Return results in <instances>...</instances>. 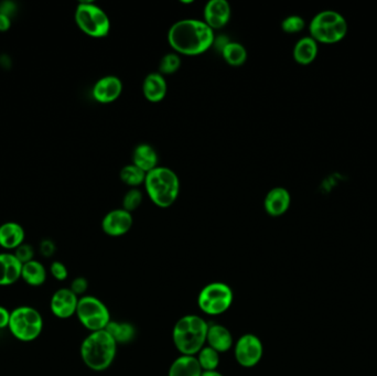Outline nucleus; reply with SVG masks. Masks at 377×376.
<instances>
[{
	"mask_svg": "<svg viewBox=\"0 0 377 376\" xmlns=\"http://www.w3.org/2000/svg\"><path fill=\"white\" fill-rule=\"evenodd\" d=\"M202 376H224L223 374L218 371L203 372Z\"/></svg>",
	"mask_w": 377,
	"mask_h": 376,
	"instance_id": "4c0bfd02",
	"label": "nucleus"
},
{
	"mask_svg": "<svg viewBox=\"0 0 377 376\" xmlns=\"http://www.w3.org/2000/svg\"><path fill=\"white\" fill-rule=\"evenodd\" d=\"M309 29L313 39L325 43H332L346 36L348 22L338 11L327 9L313 17L310 22Z\"/></svg>",
	"mask_w": 377,
	"mask_h": 376,
	"instance_id": "0eeeda50",
	"label": "nucleus"
},
{
	"mask_svg": "<svg viewBox=\"0 0 377 376\" xmlns=\"http://www.w3.org/2000/svg\"><path fill=\"white\" fill-rule=\"evenodd\" d=\"M263 354V342L257 335L246 333L234 343L235 360L243 368H250L257 366Z\"/></svg>",
	"mask_w": 377,
	"mask_h": 376,
	"instance_id": "9d476101",
	"label": "nucleus"
},
{
	"mask_svg": "<svg viewBox=\"0 0 377 376\" xmlns=\"http://www.w3.org/2000/svg\"><path fill=\"white\" fill-rule=\"evenodd\" d=\"M202 368L195 356H180L172 362L168 376H202Z\"/></svg>",
	"mask_w": 377,
	"mask_h": 376,
	"instance_id": "412c9836",
	"label": "nucleus"
},
{
	"mask_svg": "<svg viewBox=\"0 0 377 376\" xmlns=\"http://www.w3.org/2000/svg\"><path fill=\"white\" fill-rule=\"evenodd\" d=\"M195 356L198 359L203 372L218 371L220 366V353L208 345L203 347Z\"/></svg>",
	"mask_w": 377,
	"mask_h": 376,
	"instance_id": "bb28decb",
	"label": "nucleus"
},
{
	"mask_svg": "<svg viewBox=\"0 0 377 376\" xmlns=\"http://www.w3.org/2000/svg\"><path fill=\"white\" fill-rule=\"evenodd\" d=\"M40 253L45 257H51L55 253V245L52 240H45L40 243Z\"/></svg>",
	"mask_w": 377,
	"mask_h": 376,
	"instance_id": "72a5a7b5",
	"label": "nucleus"
},
{
	"mask_svg": "<svg viewBox=\"0 0 377 376\" xmlns=\"http://www.w3.org/2000/svg\"><path fill=\"white\" fill-rule=\"evenodd\" d=\"M147 173L139 169L137 166L127 165L122 167L120 173V178L122 183L130 188H138L139 186L145 183Z\"/></svg>",
	"mask_w": 377,
	"mask_h": 376,
	"instance_id": "a878e982",
	"label": "nucleus"
},
{
	"mask_svg": "<svg viewBox=\"0 0 377 376\" xmlns=\"http://www.w3.org/2000/svg\"><path fill=\"white\" fill-rule=\"evenodd\" d=\"M122 80L116 75L103 76L92 89V95L101 104H110L120 99L122 92Z\"/></svg>",
	"mask_w": 377,
	"mask_h": 376,
	"instance_id": "4468645a",
	"label": "nucleus"
},
{
	"mask_svg": "<svg viewBox=\"0 0 377 376\" xmlns=\"http://www.w3.org/2000/svg\"><path fill=\"white\" fill-rule=\"evenodd\" d=\"M143 200V192L138 188H130L122 198V209L131 213L141 207Z\"/></svg>",
	"mask_w": 377,
	"mask_h": 376,
	"instance_id": "c85d7f7f",
	"label": "nucleus"
},
{
	"mask_svg": "<svg viewBox=\"0 0 377 376\" xmlns=\"http://www.w3.org/2000/svg\"><path fill=\"white\" fill-rule=\"evenodd\" d=\"M47 269L41 261L34 259L22 265L21 280H24L27 285L31 287H40L47 282Z\"/></svg>",
	"mask_w": 377,
	"mask_h": 376,
	"instance_id": "4be33fe9",
	"label": "nucleus"
},
{
	"mask_svg": "<svg viewBox=\"0 0 377 376\" xmlns=\"http://www.w3.org/2000/svg\"><path fill=\"white\" fill-rule=\"evenodd\" d=\"M89 288V282L85 277H76L71 282L70 289L76 294L78 297H83L86 290Z\"/></svg>",
	"mask_w": 377,
	"mask_h": 376,
	"instance_id": "473e14b6",
	"label": "nucleus"
},
{
	"mask_svg": "<svg viewBox=\"0 0 377 376\" xmlns=\"http://www.w3.org/2000/svg\"><path fill=\"white\" fill-rule=\"evenodd\" d=\"M234 301V293L225 282L208 284L201 289L198 296V306L203 314L220 316L231 308Z\"/></svg>",
	"mask_w": 377,
	"mask_h": 376,
	"instance_id": "6e6552de",
	"label": "nucleus"
},
{
	"mask_svg": "<svg viewBox=\"0 0 377 376\" xmlns=\"http://www.w3.org/2000/svg\"><path fill=\"white\" fill-rule=\"evenodd\" d=\"M304 26H306V21L298 15H292V16L286 17L284 20L281 21V29L287 34L300 32L304 30Z\"/></svg>",
	"mask_w": 377,
	"mask_h": 376,
	"instance_id": "c756f323",
	"label": "nucleus"
},
{
	"mask_svg": "<svg viewBox=\"0 0 377 376\" xmlns=\"http://www.w3.org/2000/svg\"><path fill=\"white\" fill-rule=\"evenodd\" d=\"M78 28L89 37L105 38L111 31V19L101 7L92 1L78 3L74 15Z\"/></svg>",
	"mask_w": 377,
	"mask_h": 376,
	"instance_id": "423d86ee",
	"label": "nucleus"
},
{
	"mask_svg": "<svg viewBox=\"0 0 377 376\" xmlns=\"http://www.w3.org/2000/svg\"><path fill=\"white\" fill-rule=\"evenodd\" d=\"M215 34L203 20L181 19L170 27L166 39L173 52L195 57L206 52L213 45Z\"/></svg>",
	"mask_w": 377,
	"mask_h": 376,
	"instance_id": "f257e3e1",
	"label": "nucleus"
},
{
	"mask_svg": "<svg viewBox=\"0 0 377 376\" xmlns=\"http://www.w3.org/2000/svg\"><path fill=\"white\" fill-rule=\"evenodd\" d=\"M143 185L151 202L162 209L171 207L179 198L180 179L170 168L158 166L151 170Z\"/></svg>",
	"mask_w": 377,
	"mask_h": 376,
	"instance_id": "20e7f679",
	"label": "nucleus"
},
{
	"mask_svg": "<svg viewBox=\"0 0 377 376\" xmlns=\"http://www.w3.org/2000/svg\"><path fill=\"white\" fill-rule=\"evenodd\" d=\"M133 165L137 166L145 173L158 167V154L156 149L149 144H139L133 152Z\"/></svg>",
	"mask_w": 377,
	"mask_h": 376,
	"instance_id": "aec40b11",
	"label": "nucleus"
},
{
	"mask_svg": "<svg viewBox=\"0 0 377 376\" xmlns=\"http://www.w3.org/2000/svg\"><path fill=\"white\" fill-rule=\"evenodd\" d=\"M318 55V41L310 37H304L297 41L294 48V59L296 62L307 66L315 60Z\"/></svg>",
	"mask_w": 377,
	"mask_h": 376,
	"instance_id": "5701e85b",
	"label": "nucleus"
},
{
	"mask_svg": "<svg viewBox=\"0 0 377 376\" xmlns=\"http://www.w3.org/2000/svg\"><path fill=\"white\" fill-rule=\"evenodd\" d=\"M22 264L13 253H0V286H11L21 280Z\"/></svg>",
	"mask_w": 377,
	"mask_h": 376,
	"instance_id": "f3484780",
	"label": "nucleus"
},
{
	"mask_svg": "<svg viewBox=\"0 0 377 376\" xmlns=\"http://www.w3.org/2000/svg\"><path fill=\"white\" fill-rule=\"evenodd\" d=\"M50 274L52 275V277L57 282H64L69 277L68 268L59 261H55L50 265Z\"/></svg>",
	"mask_w": 377,
	"mask_h": 376,
	"instance_id": "2f4dec72",
	"label": "nucleus"
},
{
	"mask_svg": "<svg viewBox=\"0 0 377 376\" xmlns=\"http://www.w3.org/2000/svg\"><path fill=\"white\" fill-rule=\"evenodd\" d=\"M229 42H231V40H229L227 36L220 34V36H215V38H214L213 45H212V48H215L218 52L222 53L224 48L227 47Z\"/></svg>",
	"mask_w": 377,
	"mask_h": 376,
	"instance_id": "f704fd0d",
	"label": "nucleus"
},
{
	"mask_svg": "<svg viewBox=\"0 0 377 376\" xmlns=\"http://www.w3.org/2000/svg\"><path fill=\"white\" fill-rule=\"evenodd\" d=\"M76 316L80 324L90 332L106 329L112 320L110 309L95 296L80 297Z\"/></svg>",
	"mask_w": 377,
	"mask_h": 376,
	"instance_id": "1a4fd4ad",
	"label": "nucleus"
},
{
	"mask_svg": "<svg viewBox=\"0 0 377 376\" xmlns=\"http://www.w3.org/2000/svg\"><path fill=\"white\" fill-rule=\"evenodd\" d=\"M10 17L0 13V31H7L10 28Z\"/></svg>",
	"mask_w": 377,
	"mask_h": 376,
	"instance_id": "e433bc0d",
	"label": "nucleus"
},
{
	"mask_svg": "<svg viewBox=\"0 0 377 376\" xmlns=\"http://www.w3.org/2000/svg\"><path fill=\"white\" fill-rule=\"evenodd\" d=\"M80 297L70 288L57 289L50 301V310L59 319H69L76 316Z\"/></svg>",
	"mask_w": 377,
	"mask_h": 376,
	"instance_id": "ddd939ff",
	"label": "nucleus"
},
{
	"mask_svg": "<svg viewBox=\"0 0 377 376\" xmlns=\"http://www.w3.org/2000/svg\"><path fill=\"white\" fill-rule=\"evenodd\" d=\"M292 202L289 191L283 187H276L268 191L264 198V209L268 215L278 217L288 211Z\"/></svg>",
	"mask_w": 377,
	"mask_h": 376,
	"instance_id": "2eb2a0df",
	"label": "nucleus"
},
{
	"mask_svg": "<svg viewBox=\"0 0 377 376\" xmlns=\"http://www.w3.org/2000/svg\"><path fill=\"white\" fill-rule=\"evenodd\" d=\"M232 8L227 0H210L203 9V21L213 31L223 29L231 20Z\"/></svg>",
	"mask_w": 377,
	"mask_h": 376,
	"instance_id": "f8f14e48",
	"label": "nucleus"
},
{
	"mask_svg": "<svg viewBox=\"0 0 377 376\" xmlns=\"http://www.w3.org/2000/svg\"><path fill=\"white\" fill-rule=\"evenodd\" d=\"M24 228L16 222H7L0 225V246L8 250L15 251L21 244L24 243Z\"/></svg>",
	"mask_w": 377,
	"mask_h": 376,
	"instance_id": "6ab92c4d",
	"label": "nucleus"
},
{
	"mask_svg": "<svg viewBox=\"0 0 377 376\" xmlns=\"http://www.w3.org/2000/svg\"><path fill=\"white\" fill-rule=\"evenodd\" d=\"M45 327L40 311L31 306H19L11 310L8 330L21 342H34L41 335Z\"/></svg>",
	"mask_w": 377,
	"mask_h": 376,
	"instance_id": "39448f33",
	"label": "nucleus"
},
{
	"mask_svg": "<svg viewBox=\"0 0 377 376\" xmlns=\"http://www.w3.org/2000/svg\"><path fill=\"white\" fill-rule=\"evenodd\" d=\"M208 324L198 314H187L176 322L172 341L181 356H197L206 345Z\"/></svg>",
	"mask_w": 377,
	"mask_h": 376,
	"instance_id": "7ed1b4c3",
	"label": "nucleus"
},
{
	"mask_svg": "<svg viewBox=\"0 0 377 376\" xmlns=\"http://www.w3.org/2000/svg\"><path fill=\"white\" fill-rule=\"evenodd\" d=\"M180 68H181L180 55L176 52H170L164 55L159 62L158 72L164 76L171 75L177 73Z\"/></svg>",
	"mask_w": 377,
	"mask_h": 376,
	"instance_id": "cd10ccee",
	"label": "nucleus"
},
{
	"mask_svg": "<svg viewBox=\"0 0 377 376\" xmlns=\"http://www.w3.org/2000/svg\"><path fill=\"white\" fill-rule=\"evenodd\" d=\"M11 311L6 307L0 306V330L8 328L9 321H10Z\"/></svg>",
	"mask_w": 377,
	"mask_h": 376,
	"instance_id": "c9c22d12",
	"label": "nucleus"
},
{
	"mask_svg": "<svg viewBox=\"0 0 377 376\" xmlns=\"http://www.w3.org/2000/svg\"><path fill=\"white\" fill-rule=\"evenodd\" d=\"M15 256L18 259L21 264L24 265L28 261H34V250L30 244H21L18 248L13 252Z\"/></svg>",
	"mask_w": 377,
	"mask_h": 376,
	"instance_id": "7c9ffc66",
	"label": "nucleus"
},
{
	"mask_svg": "<svg viewBox=\"0 0 377 376\" xmlns=\"http://www.w3.org/2000/svg\"><path fill=\"white\" fill-rule=\"evenodd\" d=\"M134 217L130 212L124 209H115L108 212L101 221V230L106 236L120 238L125 236L133 228Z\"/></svg>",
	"mask_w": 377,
	"mask_h": 376,
	"instance_id": "9b49d317",
	"label": "nucleus"
},
{
	"mask_svg": "<svg viewBox=\"0 0 377 376\" xmlns=\"http://www.w3.org/2000/svg\"><path fill=\"white\" fill-rule=\"evenodd\" d=\"M234 338L232 332L222 324H208L206 345L221 353L229 352L234 347Z\"/></svg>",
	"mask_w": 377,
	"mask_h": 376,
	"instance_id": "dca6fc26",
	"label": "nucleus"
},
{
	"mask_svg": "<svg viewBox=\"0 0 377 376\" xmlns=\"http://www.w3.org/2000/svg\"><path fill=\"white\" fill-rule=\"evenodd\" d=\"M225 62L231 66H242L248 60V50L239 42L231 41L222 51Z\"/></svg>",
	"mask_w": 377,
	"mask_h": 376,
	"instance_id": "393cba45",
	"label": "nucleus"
},
{
	"mask_svg": "<svg viewBox=\"0 0 377 376\" xmlns=\"http://www.w3.org/2000/svg\"><path fill=\"white\" fill-rule=\"evenodd\" d=\"M105 330L112 335L118 345H127L136 338V328L129 322L111 320Z\"/></svg>",
	"mask_w": 377,
	"mask_h": 376,
	"instance_id": "b1692460",
	"label": "nucleus"
},
{
	"mask_svg": "<svg viewBox=\"0 0 377 376\" xmlns=\"http://www.w3.org/2000/svg\"><path fill=\"white\" fill-rule=\"evenodd\" d=\"M168 92V84L162 74L159 72L149 73L143 82V93L145 99L150 103L164 101Z\"/></svg>",
	"mask_w": 377,
	"mask_h": 376,
	"instance_id": "a211bd4d",
	"label": "nucleus"
},
{
	"mask_svg": "<svg viewBox=\"0 0 377 376\" xmlns=\"http://www.w3.org/2000/svg\"><path fill=\"white\" fill-rule=\"evenodd\" d=\"M118 343L106 330L90 332L83 340L80 354L82 361L90 370L103 372L110 368L118 354Z\"/></svg>",
	"mask_w": 377,
	"mask_h": 376,
	"instance_id": "f03ea898",
	"label": "nucleus"
}]
</instances>
